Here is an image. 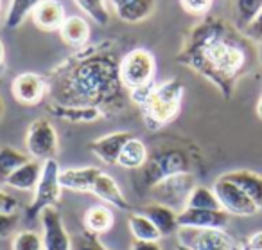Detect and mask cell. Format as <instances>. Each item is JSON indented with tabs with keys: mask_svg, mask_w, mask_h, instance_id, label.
I'll return each mask as SVG.
<instances>
[{
	"mask_svg": "<svg viewBox=\"0 0 262 250\" xmlns=\"http://www.w3.org/2000/svg\"><path fill=\"white\" fill-rule=\"evenodd\" d=\"M119 63L110 40L81 47L49 72L51 103L92 106L106 117L120 113L129 101V94L120 83Z\"/></svg>",
	"mask_w": 262,
	"mask_h": 250,
	"instance_id": "cell-1",
	"label": "cell"
},
{
	"mask_svg": "<svg viewBox=\"0 0 262 250\" xmlns=\"http://www.w3.org/2000/svg\"><path fill=\"white\" fill-rule=\"evenodd\" d=\"M176 62L210 81L230 99L241 78L253 69L257 51L253 42L232 22L205 15L187 31Z\"/></svg>",
	"mask_w": 262,
	"mask_h": 250,
	"instance_id": "cell-2",
	"label": "cell"
},
{
	"mask_svg": "<svg viewBox=\"0 0 262 250\" xmlns=\"http://www.w3.org/2000/svg\"><path fill=\"white\" fill-rule=\"evenodd\" d=\"M183 94L185 87L180 80H167L160 85L155 83L137 105L142 113L144 124L151 131H157L172 123L182 110Z\"/></svg>",
	"mask_w": 262,
	"mask_h": 250,
	"instance_id": "cell-3",
	"label": "cell"
},
{
	"mask_svg": "<svg viewBox=\"0 0 262 250\" xmlns=\"http://www.w3.org/2000/svg\"><path fill=\"white\" fill-rule=\"evenodd\" d=\"M139 171L140 184L149 191L153 185L169 177L192 173V159L183 144H160L149 151L147 162Z\"/></svg>",
	"mask_w": 262,
	"mask_h": 250,
	"instance_id": "cell-4",
	"label": "cell"
},
{
	"mask_svg": "<svg viewBox=\"0 0 262 250\" xmlns=\"http://www.w3.org/2000/svg\"><path fill=\"white\" fill-rule=\"evenodd\" d=\"M155 72H157V62L147 49H131L126 56L120 58L119 76L120 83L127 90V94L153 85Z\"/></svg>",
	"mask_w": 262,
	"mask_h": 250,
	"instance_id": "cell-5",
	"label": "cell"
},
{
	"mask_svg": "<svg viewBox=\"0 0 262 250\" xmlns=\"http://www.w3.org/2000/svg\"><path fill=\"white\" fill-rule=\"evenodd\" d=\"M59 175H61V167H59L58 160H45L43 169H41V178L38 182L36 189H34L33 200L26 209V218L29 221H34L47 207H54L59 202L63 191Z\"/></svg>",
	"mask_w": 262,
	"mask_h": 250,
	"instance_id": "cell-6",
	"label": "cell"
},
{
	"mask_svg": "<svg viewBox=\"0 0 262 250\" xmlns=\"http://www.w3.org/2000/svg\"><path fill=\"white\" fill-rule=\"evenodd\" d=\"M196 185V178L192 173L174 175V177H169L153 185L149 189V195L155 203L165 205L180 214L182 210H185L187 200Z\"/></svg>",
	"mask_w": 262,
	"mask_h": 250,
	"instance_id": "cell-7",
	"label": "cell"
},
{
	"mask_svg": "<svg viewBox=\"0 0 262 250\" xmlns=\"http://www.w3.org/2000/svg\"><path fill=\"white\" fill-rule=\"evenodd\" d=\"M178 245L189 250H243L239 243L219 228H190L180 227Z\"/></svg>",
	"mask_w": 262,
	"mask_h": 250,
	"instance_id": "cell-8",
	"label": "cell"
},
{
	"mask_svg": "<svg viewBox=\"0 0 262 250\" xmlns=\"http://www.w3.org/2000/svg\"><path fill=\"white\" fill-rule=\"evenodd\" d=\"M26 146L27 153L34 160L45 162V160L56 159V155L59 151V139L58 131L52 126L51 121L41 119V117L34 119L27 128Z\"/></svg>",
	"mask_w": 262,
	"mask_h": 250,
	"instance_id": "cell-9",
	"label": "cell"
},
{
	"mask_svg": "<svg viewBox=\"0 0 262 250\" xmlns=\"http://www.w3.org/2000/svg\"><path fill=\"white\" fill-rule=\"evenodd\" d=\"M214 193L217 196L219 203H221L223 210L232 216H253L258 213V207L251 202V198L232 180L223 175L215 180L214 184Z\"/></svg>",
	"mask_w": 262,
	"mask_h": 250,
	"instance_id": "cell-10",
	"label": "cell"
},
{
	"mask_svg": "<svg viewBox=\"0 0 262 250\" xmlns=\"http://www.w3.org/2000/svg\"><path fill=\"white\" fill-rule=\"evenodd\" d=\"M43 250H74V243L56 207H47L40 214Z\"/></svg>",
	"mask_w": 262,
	"mask_h": 250,
	"instance_id": "cell-11",
	"label": "cell"
},
{
	"mask_svg": "<svg viewBox=\"0 0 262 250\" xmlns=\"http://www.w3.org/2000/svg\"><path fill=\"white\" fill-rule=\"evenodd\" d=\"M13 98L24 106H36L49 95L47 78L36 72H22L11 83Z\"/></svg>",
	"mask_w": 262,
	"mask_h": 250,
	"instance_id": "cell-12",
	"label": "cell"
},
{
	"mask_svg": "<svg viewBox=\"0 0 262 250\" xmlns=\"http://www.w3.org/2000/svg\"><path fill=\"white\" fill-rule=\"evenodd\" d=\"M230 223V214L225 210L185 209L178 214V227L190 228H219L225 230Z\"/></svg>",
	"mask_w": 262,
	"mask_h": 250,
	"instance_id": "cell-13",
	"label": "cell"
},
{
	"mask_svg": "<svg viewBox=\"0 0 262 250\" xmlns=\"http://www.w3.org/2000/svg\"><path fill=\"white\" fill-rule=\"evenodd\" d=\"M131 137H135V135L129 133V131H113V133L102 135V137L92 141L88 148L104 164H117L120 151Z\"/></svg>",
	"mask_w": 262,
	"mask_h": 250,
	"instance_id": "cell-14",
	"label": "cell"
},
{
	"mask_svg": "<svg viewBox=\"0 0 262 250\" xmlns=\"http://www.w3.org/2000/svg\"><path fill=\"white\" fill-rule=\"evenodd\" d=\"M102 171L99 167L88 166V167H72V169H65L59 175V182L61 187L67 191L74 193H92L95 180L99 178Z\"/></svg>",
	"mask_w": 262,
	"mask_h": 250,
	"instance_id": "cell-15",
	"label": "cell"
},
{
	"mask_svg": "<svg viewBox=\"0 0 262 250\" xmlns=\"http://www.w3.org/2000/svg\"><path fill=\"white\" fill-rule=\"evenodd\" d=\"M51 116L58 117L61 121H69V123H95V121L104 119V113L99 108H92V106H65V105H56V103H49L45 106Z\"/></svg>",
	"mask_w": 262,
	"mask_h": 250,
	"instance_id": "cell-16",
	"label": "cell"
},
{
	"mask_svg": "<svg viewBox=\"0 0 262 250\" xmlns=\"http://www.w3.org/2000/svg\"><path fill=\"white\" fill-rule=\"evenodd\" d=\"M65 18V8L58 0H43L33 13L34 24L43 31H59Z\"/></svg>",
	"mask_w": 262,
	"mask_h": 250,
	"instance_id": "cell-17",
	"label": "cell"
},
{
	"mask_svg": "<svg viewBox=\"0 0 262 250\" xmlns=\"http://www.w3.org/2000/svg\"><path fill=\"white\" fill-rule=\"evenodd\" d=\"M92 195H95L97 198H101L102 202L110 203V205L117 207V209H120V210H129L131 209L129 202H127L126 196L122 195L119 184H117V182L106 173L99 175V178L94 184V189H92Z\"/></svg>",
	"mask_w": 262,
	"mask_h": 250,
	"instance_id": "cell-18",
	"label": "cell"
},
{
	"mask_svg": "<svg viewBox=\"0 0 262 250\" xmlns=\"http://www.w3.org/2000/svg\"><path fill=\"white\" fill-rule=\"evenodd\" d=\"M41 169H43V162L31 159L24 166H20L11 177L6 180V185L18 191H33L36 189L38 182L41 178Z\"/></svg>",
	"mask_w": 262,
	"mask_h": 250,
	"instance_id": "cell-19",
	"label": "cell"
},
{
	"mask_svg": "<svg viewBox=\"0 0 262 250\" xmlns=\"http://www.w3.org/2000/svg\"><path fill=\"white\" fill-rule=\"evenodd\" d=\"M59 36L67 45L81 49L90 40V26H88V22L83 16H67L63 26L59 27Z\"/></svg>",
	"mask_w": 262,
	"mask_h": 250,
	"instance_id": "cell-20",
	"label": "cell"
},
{
	"mask_svg": "<svg viewBox=\"0 0 262 250\" xmlns=\"http://www.w3.org/2000/svg\"><path fill=\"white\" fill-rule=\"evenodd\" d=\"M142 214H146L153 225L158 228L162 236H171L178 232V213L160 203H149L142 209Z\"/></svg>",
	"mask_w": 262,
	"mask_h": 250,
	"instance_id": "cell-21",
	"label": "cell"
},
{
	"mask_svg": "<svg viewBox=\"0 0 262 250\" xmlns=\"http://www.w3.org/2000/svg\"><path fill=\"white\" fill-rule=\"evenodd\" d=\"M225 177L228 180H232L235 185H239L250 196L251 202L258 207V210L262 209V175L248 169H237V171L225 173Z\"/></svg>",
	"mask_w": 262,
	"mask_h": 250,
	"instance_id": "cell-22",
	"label": "cell"
},
{
	"mask_svg": "<svg viewBox=\"0 0 262 250\" xmlns=\"http://www.w3.org/2000/svg\"><path fill=\"white\" fill-rule=\"evenodd\" d=\"M147 157H149L147 146L140 139L131 137L120 151L117 164L124 169H142L144 164L147 162Z\"/></svg>",
	"mask_w": 262,
	"mask_h": 250,
	"instance_id": "cell-23",
	"label": "cell"
},
{
	"mask_svg": "<svg viewBox=\"0 0 262 250\" xmlns=\"http://www.w3.org/2000/svg\"><path fill=\"white\" fill-rule=\"evenodd\" d=\"M84 227L95 236L106 234L113 227V213L106 205H92L84 213Z\"/></svg>",
	"mask_w": 262,
	"mask_h": 250,
	"instance_id": "cell-24",
	"label": "cell"
},
{
	"mask_svg": "<svg viewBox=\"0 0 262 250\" xmlns=\"http://www.w3.org/2000/svg\"><path fill=\"white\" fill-rule=\"evenodd\" d=\"M43 0H11L9 2L8 13L4 16V26L8 29H16L26 22L27 16H33L34 9L41 4Z\"/></svg>",
	"mask_w": 262,
	"mask_h": 250,
	"instance_id": "cell-25",
	"label": "cell"
},
{
	"mask_svg": "<svg viewBox=\"0 0 262 250\" xmlns=\"http://www.w3.org/2000/svg\"><path fill=\"white\" fill-rule=\"evenodd\" d=\"M127 227L137 241H160L162 238L153 221L142 213H131L127 218Z\"/></svg>",
	"mask_w": 262,
	"mask_h": 250,
	"instance_id": "cell-26",
	"label": "cell"
},
{
	"mask_svg": "<svg viewBox=\"0 0 262 250\" xmlns=\"http://www.w3.org/2000/svg\"><path fill=\"white\" fill-rule=\"evenodd\" d=\"M155 8H157V0H131L129 4L115 9V15L119 16L122 22L137 24V22L146 20L147 16H151Z\"/></svg>",
	"mask_w": 262,
	"mask_h": 250,
	"instance_id": "cell-27",
	"label": "cell"
},
{
	"mask_svg": "<svg viewBox=\"0 0 262 250\" xmlns=\"http://www.w3.org/2000/svg\"><path fill=\"white\" fill-rule=\"evenodd\" d=\"M31 157L26 153L18 151L15 148H9V146H2L0 148V182L6 184L9 177L18 169L20 166H24L26 162H29Z\"/></svg>",
	"mask_w": 262,
	"mask_h": 250,
	"instance_id": "cell-28",
	"label": "cell"
},
{
	"mask_svg": "<svg viewBox=\"0 0 262 250\" xmlns=\"http://www.w3.org/2000/svg\"><path fill=\"white\" fill-rule=\"evenodd\" d=\"M185 209H201V210H223L221 203H219L217 196H215L214 189L207 187V185H200L192 189L189 200H187Z\"/></svg>",
	"mask_w": 262,
	"mask_h": 250,
	"instance_id": "cell-29",
	"label": "cell"
},
{
	"mask_svg": "<svg viewBox=\"0 0 262 250\" xmlns=\"http://www.w3.org/2000/svg\"><path fill=\"white\" fill-rule=\"evenodd\" d=\"M232 9L235 15V26L243 31L262 11V0H233Z\"/></svg>",
	"mask_w": 262,
	"mask_h": 250,
	"instance_id": "cell-30",
	"label": "cell"
},
{
	"mask_svg": "<svg viewBox=\"0 0 262 250\" xmlns=\"http://www.w3.org/2000/svg\"><path fill=\"white\" fill-rule=\"evenodd\" d=\"M76 4L81 8V11L86 13L99 26H106L110 22V18H112L108 6H106V0H76Z\"/></svg>",
	"mask_w": 262,
	"mask_h": 250,
	"instance_id": "cell-31",
	"label": "cell"
},
{
	"mask_svg": "<svg viewBox=\"0 0 262 250\" xmlns=\"http://www.w3.org/2000/svg\"><path fill=\"white\" fill-rule=\"evenodd\" d=\"M11 250H43L41 236L36 230H18L11 241Z\"/></svg>",
	"mask_w": 262,
	"mask_h": 250,
	"instance_id": "cell-32",
	"label": "cell"
},
{
	"mask_svg": "<svg viewBox=\"0 0 262 250\" xmlns=\"http://www.w3.org/2000/svg\"><path fill=\"white\" fill-rule=\"evenodd\" d=\"M20 225V214H2L0 213V239L16 234V228Z\"/></svg>",
	"mask_w": 262,
	"mask_h": 250,
	"instance_id": "cell-33",
	"label": "cell"
},
{
	"mask_svg": "<svg viewBox=\"0 0 262 250\" xmlns=\"http://www.w3.org/2000/svg\"><path fill=\"white\" fill-rule=\"evenodd\" d=\"M182 8L190 15L205 16L212 8V0H180Z\"/></svg>",
	"mask_w": 262,
	"mask_h": 250,
	"instance_id": "cell-34",
	"label": "cell"
},
{
	"mask_svg": "<svg viewBox=\"0 0 262 250\" xmlns=\"http://www.w3.org/2000/svg\"><path fill=\"white\" fill-rule=\"evenodd\" d=\"M74 250H108V248H106V246L99 241L97 236L86 230L79 238V241H77V245L74 246Z\"/></svg>",
	"mask_w": 262,
	"mask_h": 250,
	"instance_id": "cell-35",
	"label": "cell"
},
{
	"mask_svg": "<svg viewBox=\"0 0 262 250\" xmlns=\"http://www.w3.org/2000/svg\"><path fill=\"white\" fill-rule=\"evenodd\" d=\"M20 209V202L9 193L0 189V213L2 214H15Z\"/></svg>",
	"mask_w": 262,
	"mask_h": 250,
	"instance_id": "cell-36",
	"label": "cell"
},
{
	"mask_svg": "<svg viewBox=\"0 0 262 250\" xmlns=\"http://www.w3.org/2000/svg\"><path fill=\"white\" fill-rule=\"evenodd\" d=\"M243 33L250 38L253 44H262V11L258 13V16L243 29Z\"/></svg>",
	"mask_w": 262,
	"mask_h": 250,
	"instance_id": "cell-37",
	"label": "cell"
},
{
	"mask_svg": "<svg viewBox=\"0 0 262 250\" xmlns=\"http://www.w3.org/2000/svg\"><path fill=\"white\" fill-rule=\"evenodd\" d=\"M131 250H162L158 241H133L131 243Z\"/></svg>",
	"mask_w": 262,
	"mask_h": 250,
	"instance_id": "cell-38",
	"label": "cell"
},
{
	"mask_svg": "<svg viewBox=\"0 0 262 250\" xmlns=\"http://www.w3.org/2000/svg\"><path fill=\"white\" fill-rule=\"evenodd\" d=\"M243 250H262V230L255 232L246 241V246Z\"/></svg>",
	"mask_w": 262,
	"mask_h": 250,
	"instance_id": "cell-39",
	"label": "cell"
},
{
	"mask_svg": "<svg viewBox=\"0 0 262 250\" xmlns=\"http://www.w3.org/2000/svg\"><path fill=\"white\" fill-rule=\"evenodd\" d=\"M4 67H6V49H4L2 40H0V72L4 70Z\"/></svg>",
	"mask_w": 262,
	"mask_h": 250,
	"instance_id": "cell-40",
	"label": "cell"
},
{
	"mask_svg": "<svg viewBox=\"0 0 262 250\" xmlns=\"http://www.w3.org/2000/svg\"><path fill=\"white\" fill-rule=\"evenodd\" d=\"M131 0H110V4L113 6V9H119V8H122V6H126V4H129Z\"/></svg>",
	"mask_w": 262,
	"mask_h": 250,
	"instance_id": "cell-41",
	"label": "cell"
},
{
	"mask_svg": "<svg viewBox=\"0 0 262 250\" xmlns=\"http://www.w3.org/2000/svg\"><path fill=\"white\" fill-rule=\"evenodd\" d=\"M257 116H258V119L262 121V94H260V99H258V103H257Z\"/></svg>",
	"mask_w": 262,
	"mask_h": 250,
	"instance_id": "cell-42",
	"label": "cell"
},
{
	"mask_svg": "<svg viewBox=\"0 0 262 250\" xmlns=\"http://www.w3.org/2000/svg\"><path fill=\"white\" fill-rule=\"evenodd\" d=\"M4 112H6V105H4V99H2V95H0V119L4 117Z\"/></svg>",
	"mask_w": 262,
	"mask_h": 250,
	"instance_id": "cell-43",
	"label": "cell"
},
{
	"mask_svg": "<svg viewBox=\"0 0 262 250\" xmlns=\"http://www.w3.org/2000/svg\"><path fill=\"white\" fill-rule=\"evenodd\" d=\"M176 250H189V248H185V246H182V245H178V246H176Z\"/></svg>",
	"mask_w": 262,
	"mask_h": 250,
	"instance_id": "cell-44",
	"label": "cell"
},
{
	"mask_svg": "<svg viewBox=\"0 0 262 250\" xmlns=\"http://www.w3.org/2000/svg\"><path fill=\"white\" fill-rule=\"evenodd\" d=\"M0 20H2V8H0Z\"/></svg>",
	"mask_w": 262,
	"mask_h": 250,
	"instance_id": "cell-45",
	"label": "cell"
},
{
	"mask_svg": "<svg viewBox=\"0 0 262 250\" xmlns=\"http://www.w3.org/2000/svg\"><path fill=\"white\" fill-rule=\"evenodd\" d=\"M0 8H2V0H0Z\"/></svg>",
	"mask_w": 262,
	"mask_h": 250,
	"instance_id": "cell-46",
	"label": "cell"
}]
</instances>
